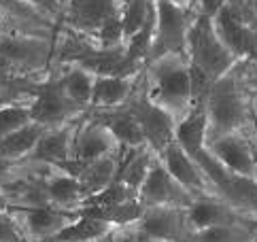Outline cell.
<instances>
[{"mask_svg":"<svg viewBox=\"0 0 257 242\" xmlns=\"http://www.w3.org/2000/svg\"><path fill=\"white\" fill-rule=\"evenodd\" d=\"M225 3L227 0H194V7H196V11L204 13L208 17H215Z\"/></svg>","mask_w":257,"mask_h":242,"instance_id":"cell-33","label":"cell"},{"mask_svg":"<svg viewBox=\"0 0 257 242\" xmlns=\"http://www.w3.org/2000/svg\"><path fill=\"white\" fill-rule=\"evenodd\" d=\"M119 162H121V151H115L106 157H100V160H94L89 164H64L62 168L70 172L72 176H77L81 187H83L85 195L91 198V195L100 193L104 187H108L115 176L119 172Z\"/></svg>","mask_w":257,"mask_h":242,"instance_id":"cell-20","label":"cell"},{"mask_svg":"<svg viewBox=\"0 0 257 242\" xmlns=\"http://www.w3.org/2000/svg\"><path fill=\"white\" fill-rule=\"evenodd\" d=\"M125 106L130 108V113L141 124V130H143L149 149L155 155H162V151L168 147V143L174 141L177 121H174L164 108L153 104V102L139 89V85H136L130 100L125 102Z\"/></svg>","mask_w":257,"mask_h":242,"instance_id":"cell-8","label":"cell"},{"mask_svg":"<svg viewBox=\"0 0 257 242\" xmlns=\"http://www.w3.org/2000/svg\"><path fill=\"white\" fill-rule=\"evenodd\" d=\"M143 238L164 240V242H189L191 227L187 221L185 208L160 206V208H145L143 217L132 225Z\"/></svg>","mask_w":257,"mask_h":242,"instance_id":"cell-13","label":"cell"},{"mask_svg":"<svg viewBox=\"0 0 257 242\" xmlns=\"http://www.w3.org/2000/svg\"><path fill=\"white\" fill-rule=\"evenodd\" d=\"M66 3H68V0H62V7H64V5H66Z\"/></svg>","mask_w":257,"mask_h":242,"instance_id":"cell-39","label":"cell"},{"mask_svg":"<svg viewBox=\"0 0 257 242\" xmlns=\"http://www.w3.org/2000/svg\"><path fill=\"white\" fill-rule=\"evenodd\" d=\"M56 74V79L60 83L62 91L66 94L75 104L81 108L89 110L91 106V91H94V81L96 74L89 72L87 68L79 66V64H70V66H62V68H53L49 70Z\"/></svg>","mask_w":257,"mask_h":242,"instance_id":"cell-22","label":"cell"},{"mask_svg":"<svg viewBox=\"0 0 257 242\" xmlns=\"http://www.w3.org/2000/svg\"><path fill=\"white\" fill-rule=\"evenodd\" d=\"M0 242H28L24 238L20 225L11 217V212L0 215Z\"/></svg>","mask_w":257,"mask_h":242,"instance_id":"cell-31","label":"cell"},{"mask_svg":"<svg viewBox=\"0 0 257 242\" xmlns=\"http://www.w3.org/2000/svg\"><path fill=\"white\" fill-rule=\"evenodd\" d=\"M187 221L191 231L210 229V227H229V225H240V223H257V219L244 215L232 204L223 202L217 195H202L185 208Z\"/></svg>","mask_w":257,"mask_h":242,"instance_id":"cell-15","label":"cell"},{"mask_svg":"<svg viewBox=\"0 0 257 242\" xmlns=\"http://www.w3.org/2000/svg\"><path fill=\"white\" fill-rule=\"evenodd\" d=\"M160 162L164 164V168L170 172V176L177 181L183 189H187L194 198H202V195H215L213 187H210L208 179L202 172V168L194 162L185 149H183L177 138L172 143H168V147L162 151Z\"/></svg>","mask_w":257,"mask_h":242,"instance_id":"cell-17","label":"cell"},{"mask_svg":"<svg viewBox=\"0 0 257 242\" xmlns=\"http://www.w3.org/2000/svg\"><path fill=\"white\" fill-rule=\"evenodd\" d=\"M11 217L20 225L24 238L28 242H47L64 227H68L72 221L79 219V210H60L53 206H24L11 208Z\"/></svg>","mask_w":257,"mask_h":242,"instance_id":"cell-9","label":"cell"},{"mask_svg":"<svg viewBox=\"0 0 257 242\" xmlns=\"http://www.w3.org/2000/svg\"><path fill=\"white\" fill-rule=\"evenodd\" d=\"M139 89L179 124L194 106L191 66L187 55L172 53L147 62L139 77Z\"/></svg>","mask_w":257,"mask_h":242,"instance_id":"cell-2","label":"cell"},{"mask_svg":"<svg viewBox=\"0 0 257 242\" xmlns=\"http://www.w3.org/2000/svg\"><path fill=\"white\" fill-rule=\"evenodd\" d=\"M79 121L68 124V126L45 130L34 147V151L30 153V157L26 162L34 166H58V168H62L64 164L72 160V145H75Z\"/></svg>","mask_w":257,"mask_h":242,"instance_id":"cell-18","label":"cell"},{"mask_svg":"<svg viewBox=\"0 0 257 242\" xmlns=\"http://www.w3.org/2000/svg\"><path fill=\"white\" fill-rule=\"evenodd\" d=\"M170 5H179V7H194V0H164Z\"/></svg>","mask_w":257,"mask_h":242,"instance_id":"cell-35","label":"cell"},{"mask_svg":"<svg viewBox=\"0 0 257 242\" xmlns=\"http://www.w3.org/2000/svg\"><path fill=\"white\" fill-rule=\"evenodd\" d=\"M119 20L123 26L125 41H130L143 28L155 22V0H121Z\"/></svg>","mask_w":257,"mask_h":242,"instance_id":"cell-25","label":"cell"},{"mask_svg":"<svg viewBox=\"0 0 257 242\" xmlns=\"http://www.w3.org/2000/svg\"><path fill=\"white\" fill-rule=\"evenodd\" d=\"M11 208H13V198H11V193L0 191V215H5V212H9Z\"/></svg>","mask_w":257,"mask_h":242,"instance_id":"cell-34","label":"cell"},{"mask_svg":"<svg viewBox=\"0 0 257 242\" xmlns=\"http://www.w3.org/2000/svg\"><path fill=\"white\" fill-rule=\"evenodd\" d=\"M117 242H164V240H151V238H143L139 231H136L132 225L130 227H121L113 231Z\"/></svg>","mask_w":257,"mask_h":242,"instance_id":"cell-32","label":"cell"},{"mask_svg":"<svg viewBox=\"0 0 257 242\" xmlns=\"http://www.w3.org/2000/svg\"><path fill=\"white\" fill-rule=\"evenodd\" d=\"M253 89L246 62H238L213 83L206 98V143L253 128Z\"/></svg>","mask_w":257,"mask_h":242,"instance_id":"cell-1","label":"cell"},{"mask_svg":"<svg viewBox=\"0 0 257 242\" xmlns=\"http://www.w3.org/2000/svg\"><path fill=\"white\" fill-rule=\"evenodd\" d=\"M20 3H22V0H20Z\"/></svg>","mask_w":257,"mask_h":242,"instance_id":"cell-41","label":"cell"},{"mask_svg":"<svg viewBox=\"0 0 257 242\" xmlns=\"http://www.w3.org/2000/svg\"><path fill=\"white\" fill-rule=\"evenodd\" d=\"M30 102L26 104H13L7 108H0V141H5L9 134H13L15 130L24 128L30 124Z\"/></svg>","mask_w":257,"mask_h":242,"instance_id":"cell-29","label":"cell"},{"mask_svg":"<svg viewBox=\"0 0 257 242\" xmlns=\"http://www.w3.org/2000/svg\"><path fill=\"white\" fill-rule=\"evenodd\" d=\"M119 151V145L111 130L96 121L89 113L81 117L75 134V145H72V164H89L100 157H106ZM68 164V162H66Z\"/></svg>","mask_w":257,"mask_h":242,"instance_id":"cell-16","label":"cell"},{"mask_svg":"<svg viewBox=\"0 0 257 242\" xmlns=\"http://www.w3.org/2000/svg\"><path fill=\"white\" fill-rule=\"evenodd\" d=\"M255 238H257V223H240V225L194 231L189 242H255Z\"/></svg>","mask_w":257,"mask_h":242,"instance_id":"cell-27","label":"cell"},{"mask_svg":"<svg viewBox=\"0 0 257 242\" xmlns=\"http://www.w3.org/2000/svg\"><path fill=\"white\" fill-rule=\"evenodd\" d=\"M115 231L113 225H108L106 221H100L96 217L81 215L79 219L72 221L68 227H64L60 234L49 238L47 242H100L106 236H111Z\"/></svg>","mask_w":257,"mask_h":242,"instance_id":"cell-24","label":"cell"},{"mask_svg":"<svg viewBox=\"0 0 257 242\" xmlns=\"http://www.w3.org/2000/svg\"><path fill=\"white\" fill-rule=\"evenodd\" d=\"M87 113L85 108L75 104L66 94L62 91L60 83L53 72H47V77L41 81L39 91L30 102V117L34 124L43 128H60L75 124Z\"/></svg>","mask_w":257,"mask_h":242,"instance_id":"cell-6","label":"cell"},{"mask_svg":"<svg viewBox=\"0 0 257 242\" xmlns=\"http://www.w3.org/2000/svg\"><path fill=\"white\" fill-rule=\"evenodd\" d=\"M36 181H39L47 206L77 212L87 200L77 176H72L64 168H58V166H39Z\"/></svg>","mask_w":257,"mask_h":242,"instance_id":"cell-10","label":"cell"},{"mask_svg":"<svg viewBox=\"0 0 257 242\" xmlns=\"http://www.w3.org/2000/svg\"><path fill=\"white\" fill-rule=\"evenodd\" d=\"M24 5H28L34 13H39L43 20H47L51 24H60L62 15V0H22Z\"/></svg>","mask_w":257,"mask_h":242,"instance_id":"cell-30","label":"cell"},{"mask_svg":"<svg viewBox=\"0 0 257 242\" xmlns=\"http://www.w3.org/2000/svg\"><path fill=\"white\" fill-rule=\"evenodd\" d=\"M139 77H96L89 108L123 106L139 85Z\"/></svg>","mask_w":257,"mask_h":242,"instance_id":"cell-21","label":"cell"},{"mask_svg":"<svg viewBox=\"0 0 257 242\" xmlns=\"http://www.w3.org/2000/svg\"><path fill=\"white\" fill-rule=\"evenodd\" d=\"M253 132L257 138V98H253Z\"/></svg>","mask_w":257,"mask_h":242,"instance_id":"cell-36","label":"cell"},{"mask_svg":"<svg viewBox=\"0 0 257 242\" xmlns=\"http://www.w3.org/2000/svg\"><path fill=\"white\" fill-rule=\"evenodd\" d=\"M87 113L100 121L102 126L111 130V134L115 136V141L121 151H130V149H141L149 147L145 141V134L141 130V124L136 121V117L130 113V108L125 104L117 108H89Z\"/></svg>","mask_w":257,"mask_h":242,"instance_id":"cell-19","label":"cell"},{"mask_svg":"<svg viewBox=\"0 0 257 242\" xmlns=\"http://www.w3.org/2000/svg\"><path fill=\"white\" fill-rule=\"evenodd\" d=\"M132 200H139V193L132 191L125 183L115 179L100 193L87 198L81 208H108V206H119V204H125V202H132Z\"/></svg>","mask_w":257,"mask_h":242,"instance_id":"cell-28","label":"cell"},{"mask_svg":"<svg viewBox=\"0 0 257 242\" xmlns=\"http://www.w3.org/2000/svg\"><path fill=\"white\" fill-rule=\"evenodd\" d=\"M5 3H9V0H0V5H5Z\"/></svg>","mask_w":257,"mask_h":242,"instance_id":"cell-38","label":"cell"},{"mask_svg":"<svg viewBox=\"0 0 257 242\" xmlns=\"http://www.w3.org/2000/svg\"><path fill=\"white\" fill-rule=\"evenodd\" d=\"M253 157H255V168H257V138H255V132H253Z\"/></svg>","mask_w":257,"mask_h":242,"instance_id":"cell-37","label":"cell"},{"mask_svg":"<svg viewBox=\"0 0 257 242\" xmlns=\"http://www.w3.org/2000/svg\"><path fill=\"white\" fill-rule=\"evenodd\" d=\"M41 81L43 79H26V77L0 79V108L32 102L36 91H39Z\"/></svg>","mask_w":257,"mask_h":242,"instance_id":"cell-26","label":"cell"},{"mask_svg":"<svg viewBox=\"0 0 257 242\" xmlns=\"http://www.w3.org/2000/svg\"><path fill=\"white\" fill-rule=\"evenodd\" d=\"M185 55L191 66L202 74H206L210 81L221 79L225 72H229L238 64L234 53L225 47V43L219 36L213 17L200 11L187 32Z\"/></svg>","mask_w":257,"mask_h":242,"instance_id":"cell-3","label":"cell"},{"mask_svg":"<svg viewBox=\"0 0 257 242\" xmlns=\"http://www.w3.org/2000/svg\"><path fill=\"white\" fill-rule=\"evenodd\" d=\"M119 5L121 0H68L62 7L58 26L94 36L106 22L119 15Z\"/></svg>","mask_w":257,"mask_h":242,"instance_id":"cell-14","label":"cell"},{"mask_svg":"<svg viewBox=\"0 0 257 242\" xmlns=\"http://www.w3.org/2000/svg\"><path fill=\"white\" fill-rule=\"evenodd\" d=\"M213 22L225 47L234 53L238 62L257 64V24H253L236 3L227 0L213 17Z\"/></svg>","mask_w":257,"mask_h":242,"instance_id":"cell-7","label":"cell"},{"mask_svg":"<svg viewBox=\"0 0 257 242\" xmlns=\"http://www.w3.org/2000/svg\"><path fill=\"white\" fill-rule=\"evenodd\" d=\"M47 128H43L39 124H26L24 128L15 130L13 134H9L5 141H0V160L13 162V164H22L30 157V153L34 151L39 138L43 136V132Z\"/></svg>","mask_w":257,"mask_h":242,"instance_id":"cell-23","label":"cell"},{"mask_svg":"<svg viewBox=\"0 0 257 242\" xmlns=\"http://www.w3.org/2000/svg\"><path fill=\"white\" fill-rule=\"evenodd\" d=\"M196 7H179L155 0V28L149 62L172 53H185L187 32L196 20Z\"/></svg>","mask_w":257,"mask_h":242,"instance_id":"cell-5","label":"cell"},{"mask_svg":"<svg viewBox=\"0 0 257 242\" xmlns=\"http://www.w3.org/2000/svg\"><path fill=\"white\" fill-rule=\"evenodd\" d=\"M206 149L225 170L257 181V168L253 157V128L249 132H234L208 141Z\"/></svg>","mask_w":257,"mask_h":242,"instance_id":"cell-11","label":"cell"},{"mask_svg":"<svg viewBox=\"0 0 257 242\" xmlns=\"http://www.w3.org/2000/svg\"><path fill=\"white\" fill-rule=\"evenodd\" d=\"M139 200L145 208H160V206H174V208H187L196 198L187 189L170 176V172L164 168L160 157H155L149 174L139 191Z\"/></svg>","mask_w":257,"mask_h":242,"instance_id":"cell-12","label":"cell"},{"mask_svg":"<svg viewBox=\"0 0 257 242\" xmlns=\"http://www.w3.org/2000/svg\"><path fill=\"white\" fill-rule=\"evenodd\" d=\"M56 32H9L0 36V55L15 77L45 79L51 68Z\"/></svg>","mask_w":257,"mask_h":242,"instance_id":"cell-4","label":"cell"},{"mask_svg":"<svg viewBox=\"0 0 257 242\" xmlns=\"http://www.w3.org/2000/svg\"><path fill=\"white\" fill-rule=\"evenodd\" d=\"M255 242H257V238H255Z\"/></svg>","mask_w":257,"mask_h":242,"instance_id":"cell-40","label":"cell"}]
</instances>
